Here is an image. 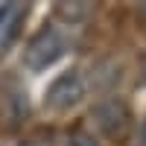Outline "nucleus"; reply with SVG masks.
<instances>
[{
  "instance_id": "1",
  "label": "nucleus",
  "mask_w": 146,
  "mask_h": 146,
  "mask_svg": "<svg viewBox=\"0 0 146 146\" xmlns=\"http://www.w3.org/2000/svg\"><path fill=\"white\" fill-rule=\"evenodd\" d=\"M67 53V35L58 27H44L32 35V41L23 50V64L29 70H47L50 64H56L58 58Z\"/></svg>"
},
{
  "instance_id": "2",
  "label": "nucleus",
  "mask_w": 146,
  "mask_h": 146,
  "mask_svg": "<svg viewBox=\"0 0 146 146\" xmlns=\"http://www.w3.org/2000/svg\"><path fill=\"white\" fill-rule=\"evenodd\" d=\"M85 100V76L79 70H67L58 79H53V85L44 94V105L50 111H70Z\"/></svg>"
},
{
  "instance_id": "3",
  "label": "nucleus",
  "mask_w": 146,
  "mask_h": 146,
  "mask_svg": "<svg viewBox=\"0 0 146 146\" xmlns=\"http://www.w3.org/2000/svg\"><path fill=\"white\" fill-rule=\"evenodd\" d=\"M27 12H29L27 3H3V6H0V53L18 38Z\"/></svg>"
},
{
  "instance_id": "4",
  "label": "nucleus",
  "mask_w": 146,
  "mask_h": 146,
  "mask_svg": "<svg viewBox=\"0 0 146 146\" xmlns=\"http://www.w3.org/2000/svg\"><path fill=\"white\" fill-rule=\"evenodd\" d=\"M96 117H100V126H102L111 137H123V131H126V126H129V111H126L123 102H117V100L102 102L100 108H96Z\"/></svg>"
},
{
  "instance_id": "5",
  "label": "nucleus",
  "mask_w": 146,
  "mask_h": 146,
  "mask_svg": "<svg viewBox=\"0 0 146 146\" xmlns=\"http://www.w3.org/2000/svg\"><path fill=\"white\" fill-rule=\"evenodd\" d=\"M67 146H102V143L96 140L94 135H88V131H76V135H70Z\"/></svg>"
},
{
  "instance_id": "6",
  "label": "nucleus",
  "mask_w": 146,
  "mask_h": 146,
  "mask_svg": "<svg viewBox=\"0 0 146 146\" xmlns=\"http://www.w3.org/2000/svg\"><path fill=\"white\" fill-rule=\"evenodd\" d=\"M137 146H146V120L140 123V131H137Z\"/></svg>"
}]
</instances>
